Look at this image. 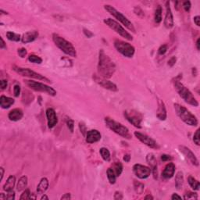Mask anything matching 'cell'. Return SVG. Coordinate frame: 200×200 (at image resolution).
<instances>
[{"label":"cell","instance_id":"obj_37","mask_svg":"<svg viewBox=\"0 0 200 200\" xmlns=\"http://www.w3.org/2000/svg\"><path fill=\"white\" fill-rule=\"evenodd\" d=\"M184 199H197L198 196L196 193L192 192H188L186 194H184Z\"/></svg>","mask_w":200,"mask_h":200},{"label":"cell","instance_id":"obj_20","mask_svg":"<svg viewBox=\"0 0 200 200\" xmlns=\"http://www.w3.org/2000/svg\"><path fill=\"white\" fill-rule=\"evenodd\" d=\"M38 32L37 31H29L27 32L25 34H23V37H22V42L23 43H30L31 42H34L36 38H38Z\"/></svg>","mask_w":200,"mask_h":200},{"label":"cell","instance_id":"obj_38","mask_svg":"<svg viewBox=\"0 0 200 200\" xmlns=\"http://www.w3.org/2000/svg\"><path fill=\"white\" fill-rule=\"evenodd\" d=\"M30 195L31 192L29 189H25V191H24V192L21 194V196L20 197V200H27V199H30Z\"/></svg>","mask_w":200,"mask_h":200},{"label":"cell","instance_id":"obj_4","mask_svg":"<svg viewBox=\"0 0 200 200\" xmlns=\"http://www.w3.org/2000/svg\"><path fill=\"white\" fill-rule=\"evenodd\" d=\"M52 40L54 43L57 46L62 52H64V53L67 55L72 56V57H76L77 56V52L75 50V48L71 43L66 39H64L63 37L60 36L57 34H52Z\"/></svg>","mask_w":200,"mask_h":200},{"label":"cell","instance_id":"obj_1","mask_svg":"<svg viewBox=\"0 0 200 200\" xmlns=\"http://www.w3.org/2000/svg\"><path fill=\"white\" fill-rule=\"evenodd\" d=\"M116 65L109 55L104 52L103 49L99 51L98 72L100 77L103 78H110L115 73Z\"/></svg>","mask_w":200,"mask_h":200},{"label":"cell","instance_id":"obj_54","mask_svg":"<svg viewBox=\"0 0 200 200\" xmlns=\"http://www.w3.org/2000/svg\"><path fill=\"white\" fill-rule=\"evenodd\" d=\"M71 199V196H70V193H66V194H64V196L61 197V200H63V199Z\"/></svg>","mask_w":200,"mask_h":200},{"label":"cell","instance_id":"obj_17","mask_svg":"<svg viewBox=\"0 0 200 200\" xmlns=\"http://www.w3.org/2000/svg\"><path fill=\"white\" fill-rule=\"evenodd\" d=\"M46 117H47L48 126L49 128H52L57 124L58 118L56 116L55 110L52 108H49L46 109Z\"/></svg>","mask_w":200,"mask_h":200},{"label":"cell","instance_id":"obj_42","mask_svg":"<svg viewBox=\"0 0 200 200\" xmlns=\"http://www.w3.org/2000/svg\"><path fill=\"white\" fill-rule=\"evenodd\" d=\"M166 51H167V46L166 45H162L159 48L158 53L160 55H163V54L166 53Z\"/></svg>","mask_w":200,"mask_h":200},{"label":"cell","instance_id":"obj_62","mask_svg":"<svg viewBox=\"0 0 200 200\" xmlns=\"http://www.w3.org/2000/svg\"><path fill=\"white\" fill-rule=\"evenodd\" d=\"M145 200H147V199H152V200H153V197L152 196H151V195H148V196H146L145 197Z\"/></svg>","mask_w":200,"mask_h":200},{"label":"cell","instance_id":"obj_55","mask_svg":"<svg viewBox=\"0 0 200 200\" xmlns=\"http://www.w3.org/2000/svg\"><path fill=\"white\" fill-rule=\"evenodd\" d=\"M0 41H1V44H0V48H1L2 49H6V44H5L4 40H3V38H2V37H0Z\"/></svg>","mask_w":200,"mask_h":200},{"label":"cell","instance_id":"obj_18","mask_svg":"<svg viewBox=\"0 0 200 200\" xmlns=\"http://www.w3.org/2000/svg\"><path fill=\"white\" fill-rule=\"evenodd\" d=\"M101 134L97 130H90L86 133V142L89 144L97 142L101 139Z\"/></svg>","mask_w":200,"mask_h":200},{"label":"cell","instance_id":"obj_2","mask_svg":"<svg viewBox=\"0 0 200 200\" xmlns=\"http://www.w3.org/2000/svg\"><path fill=\"white\" fill-rule=\"evenodd\" d=\"M174 86H175L177 92L180 95V97L182 98L185 103H188L189 105H192L193 106H198L199 103L193 95V94L182 83H181L179 80L175 79V81H174Z\"/></svg>","mask_w":200,"mask_h":200},{"label":"cell","instance_id":"obj_61","mask_svg":"<svg viewBox=\"0 0 200 200\" xmlns=\"http://www.w3.org/2000/svg\"><path fill=\"white\" fill-rule=\"evenodd\" d=\"M30 199H36V196L34 193H31L30 195Z\"/></svg>","mask_w":200,"mask_h":200},{"label":"cell","instance_id":"obj_7","mask_svg":"<svg viewBox=\"0 0 200 200\" xmlns=\"http://www.w3.org/2000/svg\"><path fill=\"white\" fill-rule=\"evenodd\" d=\"M103 22L106 24L109 28H110L112 30H113L116 33H117L118 34H120L121 36H122L123 38H124L125 39L128 40V41H132L133 37L130 33L125 30L124 28L121 25V24L117 22L116 20L111 19V18H108V19H105L103 20Z\"/></svg>","mask_w":200,"mask_h":200},{"label":"cell","instance_id":"obj_27","mask_svg":"<svg viewBox=\"0 0 200 200\" xmlns=\"http://www.w3.org/2000/svg\"><path fill=\"white\" fill-rule=\"evenodd\" d=\"M183 184H184V176H183V173L181 171L178 172L175 177V186L177 189H181L182 188Z\"/></svg>","mask_w":200,"mask_h":200},{"label":"cell","instance_id":"obj_33","mask_svg":"<svg viewBox=\"0 0 200 200\" xmlns=\"http://www.w3.org/2000/svg\"><path fill=\"white\" fill-rule=\"evenodd\" d=\"M154 20L157 24H160L162 21V8L160 6H158V7L155 11Z\"/></svg>","mask_w":200,"mask_h":200},{"label":"cell","instance_id":"obj_13","mask_svg":"<svg viewBox=\"0 0 200 200\" xmlns=\"http://www.w3.org/2000/svg\"><path fill=\"white\" fill-rule=\"evenodd\" d=\"M134 174L140 179H146L150 176L152 169L142 164H135L133 166Z\"/></svg>","mask_w":200,"mask_h":200},{"label":"cell","instance_id":"obj_30","mask_svg":"<svg viewBox=\"0 0 200 200\" xmlns=\"http://www.w3.org/2000/svg\"><path fill=\"white\" fill-rule=\"evenodd\" d=\"M146 160L147 163H149L151 166L152 169L155 168V167H157V159L155 157V156L152 153H149V154L147 155L146 157Z\"/></svg>","mask_w":200,"mask_h":200},{"label":"cell","instance_id":"obj_40","mask_svg":"<svg viewBox=\"0 0 200 200\" xmlns=\"http://www.w3.org/2000/svg\"><path fill=\"white\" fill-rule=\"evenodd\" d=\"M134 12H135V13L136 14L137 16H139V17H143V16H145V14H144V12L142 11V10L140 7H139V6L135 7V10H134Z\"/></svg>","mask_w":200,"mask_h":200},{"label":"cell","instance_id":"obj_29","mask_svg":"<svg viewBox=\"0 0 200 200\" xmlns=\"http://www.w3.org/2000/svg\"><path fill=\"white\" fill-rule=\"evenodd\" d=\"M188 184H189V185L191 186V188H192V189H194V190L197 191L199 189V182L198 181L196 180L195 178H193V177L190 176L188 177Z\"/></svg>","mask_w":200,"mask_h":200},{"label":"cell","instance_id":"obj_58","mask_svg":"<svg viewBox=\"0 0 200 200\" xmlns=\"http://www.w3.org/2000/svg\"><path fill=\"white\" fill-rule=\"evenodd\" d=\"M0 171H1V181H2L3 179V176H4V169H3V167L0 168Z\"/></svg>","mask_w":200,"mask_h":200},{"label":"cell","instance_id":"obj_28","mask_svg":"<svg viewBox=\"0 0 200 200\" xmlns=\"http://www.w3.org/2000/svg\"><path fill=\"white\" fill-rule=\"evenodd\" d=\"M107 178H108V180L111 184H115L117 175H116L115 171L113 168H109L107 170Z\"/></svg>","mask_w":200,"mask_h":200},{"label":"cell","instance_id":"obj_47","mask_svg":"<svg viewBox=\"0 0 200 200\" xmlns=\"http://www.w3.org/2000/svg\"><path fill=\"white\" fill-rule=\"evenodd\" d=\"M123 194L121 192H116L113 196V199L115 200H121L123 199Z\"/></svg>","mask_w":200,"mask_h":200},{"label":"cell","instance_id":"obj_9","mask_svg":"<svg viewBox=\"0 0 200 200\" xmlns=\"http://www.w3.org/2000/svg\"><path fill=\"white\" fill-rule=\"evenodd\" d=\"M24 83L28 85L30 88L34 90V91L45 92V93L49 94V95H52V96H55L56 95V91L54 88H51L50 86L45 85V84L41 83V82L30 81V80H25Z\"/></svg>","mask_w":200,"mask_h":200},{"label":"cell","instance_id":"obj_57","mask_svg":"<svg viewBox=\"0 0 200 200\" xmlns=\"http://www.w3.org/2000/svg\"><path fill=\"white\" fill-rule=\"evenodd\" d=\"M130 160H131V157H130V155L129 154L124 155V160L125 162L128 163L129 161H130Z\"/></svg>","mask_w":200,"mask_h":200},{"label":"cell","instance_id":"obj_52","mask_svg":"<svg viewBox=\"0 0 200 200\" xmlns=\"http://www.w3.org/2000/svg\"><path fill=\"white\" fill-rule=\"evenodd\" d=\"M79 127L80 129H81V131L83 133V135H85V132H86V127H85V125L83 123H80L79 124ZM87 133V132H86Z\"/></svg>","mask_w":200,"mask_h":200},{"label":"cell","instance_id":"obj_63","mask_svg":"<svg viewBox=\"0 0 200 200\" xmlns=\"http://www.w3.org/2000/svg\"><path fill=\"white\" fill-rule=\"evenodd\" d=\"M43 199L49 200V197H48L47 196H46V195H44V196H42V197H41V200H43Z\"/></svg>","mask_w":200,"mask_h":200},{"label":"cell","instance_id":"obj_19","mask_svg":"<svg viewBox=\"0 0 200 200\" xmlns=\"http://www.w3.org/2000/svg\"><path fill=\"white\" fill-rule=\"evenodd\" d=\"M175 172V165L173 163H170L165 166L164 170L163 171L162 176L165 179L171 178Z\"/></svg>","mask_w":200,"mask_h":200},{"label":"cell","instance_id":"obj_51","mask_svg":"<svg viewBox=\"0 0 200 200\" xmlns=\"http://www.w3.org/2000/svg\"><path fill=\"white\" fill-rule=\"evenodd\" d=\"M84 34H85V36H86V37H88V38H91V37H92V36H93V34H92V33H91V31H88V30H87V29H84Z\"/></svg>","mask_w":200,"mask_h":200},{"label":"cell","instance_id":"obj_14","mask_svg":"<svg viewBox=\"0 0 200 200\" xmlns=\"http://www.w3.org/2000/svg\"><path fill=\"white\" fill-rule=\"evenodd\" d=\"M93 79L98 85H99L103 88H106V89L109 90V91H117V90H118L117 85H116L115 84L113 83V82H111V81H108V80L106 79V78H103V77H100L99 75L94 74Z\"/></svg>","mask_w":200,"mask_h":200},{"label":"cell","instance_id":"obj_23","mask_svg":"<svg viewBox=\"0 0 200 200\" xmlns=\"http://www.w3.org/2000/svg\"><path fill=\"white\" fill-rule=\"evenodd\" d=\"M49 188V181L46 178H43L40 181L39 184L37 187V194L43 195Z\"/></svg>","mask_w":200,"mask_h":200},{"label":"cell","instance_id":"obj_43","mask_svg":"<svg viewBox=\"0 0 200 200\" xmlns=\"http://www.w3.org/2000/svg\"><path fill=\"white\" fill-rule=\"evenodd\" d=\"M6 199L8 200H14L15 199V192L13 190H10L7 192V195H6Z\"/></svg>","mask_w":200,"mask_h":200},{"label":"cell","instance_id":"obj_49","mask_svg":"<svg viewBox=\"0 0 200 200\" xmlns=\"http://www.w3.org/2000/svg\"><path fill=\"white\" fill-rule=\"evenodd\" d=\"M0 85H1V88L2 90L6 89V88H7V85H8V82L6 80H2L1 82H0Z\"/></svg>","mask_w":200,"mask_h":200},{"label":"cell","instance_id":"obj_22","mask_svg":"<svg viewBox=\"0 0 200 200\" xmlns=\"http://www.w3.org/2000/svg\"><path fill=\"white\" fill-rule=\"evenodd\" d=\"M157 117L160 121H165L166 119V110L164 103L163 101H159V106L157 112Z\"/></svg>","mask_w":200,"mask_h":200},{"label":"cell","instance_id":"obj_25","mask_svg":"<svg viewBox=\"0 0 200 200\" xmlns=\"http://www.w3.org/2000/svg\"><path fill=\"white\" fill-rule=\"evenodd\" d=\"M16 183V178L14 176H10L6 181V182L5 183L4 186H3V190L6 192H9L10 190H13L14 188Z\"/></svg>","mask_w":200,"mask_h":200},{"label":"cell","instance_id":"obj_11","mask_svg":"<svg viewBox=\"0 0 200 200\" xmlns=\"http://www.w3.org/2000/svg\"><path fill=\"white\" fill-rule=\"evenodd\" d=\"M124 117L125 118L129 121V123L134 125L135 127L138 128H141V124L142 121V117L140 113L136 112L135 110H130V111H125L124 112Z\"/></svg>","mask_w":200,"mask_h":200},{"label":"cell","instance_id":"obj_5","mask_svg":"<svg viewBox=\"0 0 200 200\" xmlns=\"http://www.w3.org/2000/svg\"><path fill=\"white\" fill-rule=\"evenodd\" d=\"M105 123L106 126L110 129L111 131L115 132L117 135H121L124 139H131V133L129 132V130L127 127L124 126L122 124L117 122L114 120H113L110 117H106L105 118Z\"/></svg>","mask_w":200,"mask_h":200},{"label":"cell","instance_id":"obj_35","mask_svg":"<svg viewBox=\"0 0 200 200\" xmlns=\"http://www.w3.org/2000/svg\"><path fill=\"white\" fill-rule=\"evenodd\" d=\"M113 170L115 171V174L117 177H119L123 171V165L121 164V162H116L113 166Z\"/></svg>","mask_w":200,"mask_h":200},{"label":"cell","instance_id":"obj_39","mask_svg":"<svg viewBox=\"0 0 200 200\" xmlns=\"http://www.w3.org/2000/svg\"><path fill=\"white\" fill-rule=\"evenodd\" d=\"M199 129H198L197 131H196V133L193 135V142H195V144H196L197 145H200V139H199Z\"/></svg>","mask_w":200,"mask_h":200},{"label":"cell","instance_id":"obj_32","mask_svg":"<svg viewBox=\"0 0 200 200\" xmlns=\"http://www.w3.org/2000/svg\"><path fill=\"white\" fill-rule=\"evenodd\" d=\"M134 188H135V192H136L137 194L141 195L142 194L143 192H144L145 185H144L142 183L139 182V181H134Z\"/></svg>","mask_w":200,"mask_h":200},{"label":"cell","instance_id":"obj_34","mask_svg":"<svg viewBox=\"0 0 200 200\" xmlns=\"http://www.w3.org/2000/svg\"><path fill=\"white\" fill-rule=\"evenodd\" d=\"M6 37L10 41H13V42H19L20 40V34H16L14 32L8 31L6 33Z\"/></svg>","mask_w":200,"mask_h":200},{"label":"cell","instance_id":"obj_10","mask_svg":"<svg viewBox=\"0 0 200 200\" xmlns=\"http://www.w3.org/2000/svg\"><path fill=\"white\" fill-rule=\"evenodd\" d=\"M114 46H115L116 49L125 57L131 58L135 54V47L131 46V44L124 42V41L116 40L114 42Z\"/></svg>","mask_w":200,"mask_h":200},{"label":"cell","instance_id":"obj_16","mask_svg":"<svg viewBox=\"0 0 200 200\" xmlns=\"http://www.w3.org/2000/svg\"><path fill=\"white\" fill-rule=\"evenodd\" d=\"M164 25L168 29L172 28L174 26V17L169 2H166V16L164 19Z\"/></svg>","mask_w":200,"mask_h":200},{"label":"cell","instance_id":"obj_56","mask_svg":"<svg viewBox=\"0 0 200 200\" xmlns=\"http://www.w3.org/2000/svg\"><path fill=\"white\" fill-rule=\"evenodd\" d=\"M181 196H180L179 195H178L177 193H174L171 196V199L175 200V199H181Z\"/></svg>","mask_w":200,"mask_h":200},{"label":"cell","instance_id":"obj_45","mask_svg":"<svg viewBox=\"0 0 200 200\" xmlns=\"http://www.w3.org/2000/svg\"><path fill=\"white\" fill-rule=\"evenodd\" d=\"M13 92L14 96L15 97H18L20 94V85H15L13 88Z\"/></svg>","mask_w":200,"mask_h":200},{"label":"cell","instance_id":"obj_26","mask_svg":"<svg viewBox=\"0 0 200 200\" xmlns=\"http://www.w3.org/2000/svg\"><path fill=\"white\" fill-rule=\"evenodd\" d=\"M28 185V178L26 176L21 177L19 181H18L17 184H16V190L18 192H21V191L24 190Z\"/></svg>","mask_w":200,"mask_h":200},{"label":"cell","instance_id":"obj_60","mask_svg":"<svg viewBox=\"0 0 200 200\" xmlns=\"http://www.w3.org/2000/svg\"><path fill=\"white\" fill-rule=\"evenodd\" d=\"M6 196H5V194L3 193H1L0 194V200H6Z\"/></svg>","mask_w":200,"mask_h":200},{"label":"cell","instance_id":"obj_21","mask_svg":"<svg viewBox=\"0 0 200 200\" xmlns=\"http://www.w3.org/2000/svg\"><path fill=\"white\" fill-rule=\"evenodd\" d=\"M24 116V113L20 109H13L9 113L8 117L10 121H18L22 119V117Z\"/></svg>","mask_w":200,"mask_h":200},{"label":"cell","instance_id":"obj_36","mask_svg":"<svg viewBox=\"0 0 200 200\" xmlns=\"http://www.w3.org/2000/svg\"><path fill=\"white\" fill-rule=\"evenodd\" d=\"M28 60H29L30 62H31V63H33V64H40L42 63V58L39 57V56H38V55H33V54L28 56Z\"/></svg>","mask_w":200,"mask_h":200},{"label":"cell","instance_id":"obj_6","mask_svg":"<svg viewBox=\"0 0 200 200\" xmlns=\"http://www.w3.org/2000/svg\"><path fill=\"white\" fill-rule=\"evenodd\" d=\"M104 8H105V10H106L107 12L109 13V14H111L113 17L116 18V19H117V20H119L123 25H124L128 30L131 31L135 33V27H134L132 23H131V22L124 15H123L121 12H119L118 10H116L114 7H113V6H110V5H105V6H104Z\"/></svg>","mask_w":200,"mask_h":200},{"label":"cell","instance_id":"obj_46","mask_svg":"<svg viewBox=\"0 0 200 200\" xmlns=\"http://www.w3.org/2000/svg\"><path fill=\"white\" fill-rule=\"evenodd\" d=\"M183 7H184V10L188 12L191 9V2L190 1H185V2H183Z\"/></svg>","mask_w":200,"mask_h":200},{"label":"cell","instance_id":"obj_15","mask_svg":"<svg viewBox=\"0 0 200 200\" xmlns=\"http://www.w3.org/2000/svg\"><path fill=\"white\" fill-rule=\"evenodd\" d=\"M178 148H179V150H180L181 153H182L184 157H186L188 160L192 163V164L195 165V166H199V163L198 159L196 158V157L195 156V154L192 153V150H191L190 149H188V147H185V146H184V145H180Z\"/></svg>","mask_w":200,"mask_h":200},{"label":"cell","instance_id":"obj_41","mask_svg":"<svg viewBox=\"0 0 200 200\" xmlns=\"http://www.w3.org/2000/svg\"><path fill=\"white\" fill-rule=\"evenodd\" d=\"M67 125L68 128L70 131V132L73 133V127H74V122H73V120L71 119H67Z\"/></svg>","mask_w":200,"mask_h":200},{"label":"cell","instance_id":"obj_48","mask_svg":"<svg viewBox=\"0 0 200 200\" xmlns=\"http://www.w3.org/2000/svg\"><path fill=\"white\" fill-rule=\"evenodd\" d=\"M161 160H162L163 162H166V161L171 160H172V157H170V156H169V155L163 154L161 156Z\"/></svg>","mask_w":200,"mask_h":200},{"label":"cell","instance_id":"obj_44","mask_svg":"<svg viewBox=\"0 0 200 200\" xmlns=\"http://www.w3.org/2000/svg\"><path fill=\"white\" fill-rule=\"evenodd\" d=\"M18 54L20 55L21 58H24L28 54V52H27V49H24V48H21V49H19L17 51Z\"/></svg>","mask_w":200,"mask_h":200},{"label":"cell","instance_id":"obj_31","mask_svg":"<svg viewBox=\"0 0 200 200\" xmlns=\"http://www.w3.org/2000/svg\"><path fill=\"white\" fill-rule=\"evenodd\" d=\"M99 153L101 154L102 158L106 162H109L110 161V153H109V151L106 149V148H101V149H99Z\"/></svg>","mask_w":200,"mask_h":200},{"label":"cell","instance_id":"obj_53","mask_svg":"<svg viewBox=\"0 0 200 200\" xmlns=\"http://www.w3.org/2000/svg\"><path fill=\"white\" fill-rule=\"evenodd\" d=\"M194 22L195 24H196V25L198 26V27H199L200 26V16H196L194 17Z\"/></svg>","mask_w":200,"mask_h":200},{"label":"cell","instance_id":"obj_8","mask_svg":"<svg viewBox=\"0 0 200 200\" xmlns=\"http://www.w3.org/2000/svg\"><path fill=\"white\" fill-rule=\"evenodd\" d=\"M13 70L16 73H19L20 75L24 76V77H28L30 78H34V79L39 80V81H43L48 82V83H51V81L49 79H48L47 77L45 76L40 74V73H37L35 71H33L29 68H24L20 67H16V66H13Z\"/></svg>","mask_w":200,"mask_h":200},{"label":"cell","instance_id":"obj_50","mask_svg":"<svg viewBox=\"0 0 200 200\" xmlns=\"http://www.w3.org/2000/svg\"><path fill=\"white\" fill-rule=\"evenodd\" d=\"M176 60H177V58L175 57V56H173V57H171L168 61V65L170 66V67H173V66L176 64Z\"/></svg>","mask_w":200,"mask_h":200},{"label":"cell","instance_id":"obj_59","mask_svg":"<svg viewBox=\"0 0 200 200\" xmlns=\"http://www.w3.org/2000/svg\"><path fill=\"white\" fill-rule=\"evenodd\" d=\"M200 38L197 39V42H196V48H197V50L200 49Z\"/></svg>","mask_w":200,"mask_h":200},{"label":"cell","instance_id":"obj_12","mask_svg":"<svg viewBox=\"0 0 200 200\" xmlns=\"http://www.w3.org/2000/svg\"><path fill=\"white\" fill-rule=\"evenodd\" d=\"M135 135L137 139L140 141L141 142H142L143 144H145V145H147V146L151 148V149H160V145H159L158 143L154 139H152L151 137L148 136V135H145V134H142V133L138 132V131H135Z\"/></svg>","mask_w":200,"mask_h":200},{"label":"cell","instance_id":"obj_3","mask_svg":"<svg viewBox=\"0 0 200 200\" xmlns=\"http://www.w3.org/2000/svg\"><path fill=\"white\" fill-rule=\"evenodd\" d=\"M175 111H176L177 115L178 116L183 122L189 125V126H197L198 125V120L196 118L194 114H192L190 111L188 110L187 108H185L183 106L180 105L178 103H175L174 104Z\"/></svg>","mask_w":200,"mask_h":200},{"label":"cell","instance_id":"obj_24","mask_svg":"<svg viewBox=\"0 0 200 200\" xmlns=\"http://www.w3.org/2000/svg\"><path fill=\"white\" fill-rule=\"evenodd\" d=\"M14 103V99L10 97L2 95L0 97V106L2 109H8Z\"/></svg>","mask_w":200,"mask_h":200}]
</instances>
